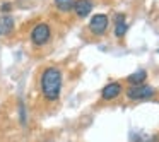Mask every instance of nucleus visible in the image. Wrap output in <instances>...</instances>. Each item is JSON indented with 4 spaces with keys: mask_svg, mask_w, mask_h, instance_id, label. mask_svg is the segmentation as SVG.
<instances>
[{
    "mask_svg": "<svg viewBox=\"0 0 159 142\" xmlns=\"http://www.w3.org/2000/svg\"><path fill=\"white\" fill-rule=\"evenodd\" d=\"M108 26H110V19L104 14H94L89 21V29L96 36H103L108 31Z\"/></svg>",
    "mask_w": 159,
    "mask_h": 142,
    "instance_id": "20e7f679",
    "label": "nucleus"
},
{
    "mask_svg": "<svg viewBox=\"0 0 159 142\" xmlns=\"http://www.w3.org/2000/svg\"><path fill=\"white\" fill-rule=\"evenodd\" d=\"M127 29H128V26L125 22V14H116V17H115V36L116 38H123Z\"/></svg>",
    "mask_w": 159,
    "mask_h": 142,
    "instance_id": "6e6552de",
    "label": "nucleus"
},
{
    "mask_svg": "<svg viewBox=\"0 0 159 142\" xmlns=\"http://www.w3.org/2000/svg\"><path fill=\"white\" fill-rule=\"evenodd\" d=\"M19 113H21V123H26V110H24V103H19Z\"/></svg>",
    "mask_w": 159,
    "mask_h": 142,
    "instance_id": "f8f14e48",
    "label": "nucleus"
},
{
    "mask_svg": "<svg viewBox=\"0 0 159 142\" xmlns=\"http://www.w3.org/2000/svg\"><path fill=\"white\" fill-rule=\"evenodd\" d=\"M52 39V28L46 22H38L31 29V43L34 46H45Z\"/></svg>",
    "mask_w": 159,
    "mask_h": 142,
    "instance_id": "f03ea898",
    "label": "nucleus"
},
{
    "mask_svg": "<svg viewBox=\"0 0 159 142\" xmlns=\"http://www.w3.org/2000/svg\"><path fill=\"white\" fill-rule=\"evenodd\" d=\"M135 142H157L159 139L156 137V135H147V134H139L134 137Z\"/></svg>",
    "mask_w": 159,
    "mask_h": 142,
    "instance_id": "9b49d317",
    "label": "nucleus"
},
{
    "mask_svg": "<svg viewBox=\"0 0 159 142\" xmlns=\"http://www.w3.org/2000/svg\"><path fill=\"white\" fill-rule=\"evenodd\" d=\"M16 28V21L11 14H4L0 16V36H7L14 31Z\"/></svg>",
    "mask_w": 159,
    "mask_h": 142,
    "instance_id": "0eeeda50",
    "label": "nucleus"
},
{
    "mask_svg": "<svg viewBox=\"0 0 159 142\" xmlns=\"http://www.w3.org/2000/svg\"><path fill=\"white\" fill-rule=\"evenodd\" d=\"M2 12H4V14H9V12H11V4H9V2L2 4Z\"/></svg>",
    "mask_w": 159,
    "mask_h": 142,
    "instance_id": "ddd939ff",
    "label": "nucleus"
},
{
    "mask_svg": "<svg viewBox=\"0 0 159 142\" xmlns=\"http://www.w3.org/2000/svg\"><path fill=\"white\" fill-rule=\"evenodd\" d=\"M93 0H75V7H74V12L77 14V17L86 19L87 16L93 12Z\"/></svg>",
    "mask_w": 159,
    "mask_h": 142,
    "instance_id": "423d86ee",
    "label": "nucleus"
},
{
    "mask_svg": "<svg viewBox=\"0 0 159 142\" xmlns=\"http://www.w3.org/2000/svg\"><path fill=\"white\" fill-rule=\"evenodd\" d=\"M145 79H147V72L145 70H137V72L130 74L127 77V80L132 84V86H139V84H144Z\"/></svg>",
    "mask_w": 159,
    "mask_h": 142,
    "instance_id": "1a4fd4ad",
    "label": "nucleus"
},
{
    "mask_svg": "<svg viewBox=\"0 0 159 142\" xmlns=\"http://www.w3.org/2000/svg\"><path fill=\"white\" fill-rule=\"evenodd\" d=\"M120 94H121V84L120 82H110L103 87V91H101V98H103L104 101H111V99H115V98H118Z\"/></svg>",
    "mask_w": 159,
    "mask_h": 142,
    "instance_id": "39448f33",
    "label": "nucleus"
},
{
    "mask_svg": "<svg viewBox=\"0 0 159 142\" xmlns=\"http://www.w3.org/2000/svg\"><path fill=\"white\" fill-rule=\"evenodd\" d=\"M55 2V7L57 11L60 12H72L74 7H75V0H53Z\"/></svg>",
    "mask_w": 159,
    "mask_h": 142,
    "instance_id": "9d476101",
    "label": "nucleus"
},
{
    "mask_svg": "<svg viewBox=\"0 0 159 142\" xmlns=\"http://www.w3.org/2000/svg\"><path fill=\"white\" fill-rule=\"evenodd\" d=\"M62 70L57 67H46L41 72V94L46 101H58L60 94H62Z\"/></svg>",
    "mask_w": 159,
    "mask_h": 142,
    "instance_id": "f257e3e1",
    "label": "nucleus"
},
{
    "mask_svg": "<svg viewBox=\"0 0 159 142\" xmlns=\"http://www.w3.org/2000/svg\"><path fill=\"white\" fill-rule=\"evenodd\" d=\"M156 94L154 87L147 86V84H139V86H132L127 89V98L130 101H144V99H151Z\"/></svg>",
    "mask_w": 159,
    "mask_h": 142,
    "instance_id": "7ed1b4c3",
    "label": "nucleus"
},
{
    "mask_svg": "<svg viewBox=\"0 0 159 142\" xmlns=\"http://www.w3.org/2000/svg\"><path fill=\"white\" fill-rule=\"evenodd\" d=\"M157 52H159V50H157Z\"/></svg>",
    "mask_w": 159,
    "mask_h": 142,
    "instance_id": "4468645a",
    "label": "nucleus"
}]
</instances>
